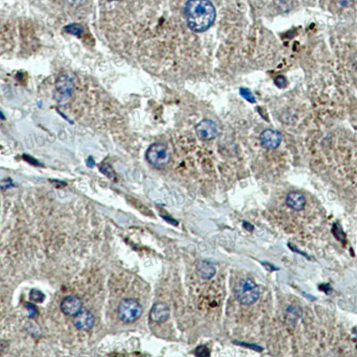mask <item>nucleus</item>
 Wrapping results in <instances>:
<instances>
[{
  "label": "nucleus",
  "mask_w": 357,
  "mask_h": 357,
  "mask_svg": "<svg viewBox=\"0 0 357 357\" xmlns=\"http://www.w3.org/2000/svg\"><path fill=\"white\" fill-rule=\"evenodd\" d=\"M185 17L193 31L203 32L215 23L216 7L210 0H189L185 6Z\"/></svg>",
  "instance_id": "f257e3e1"
},
{
  "label": "nucleus",
  "mask_w": 357,
  "mask_h": 357,
  "mask_svg": "<svg viewBox=\"0 0 357 357\" xmlns=\"http://www.w3.org/2000/svg\"><path fill=\"white\" fill-rule=\"evenodd\" d=\"M234 295L239 303L249 306L259 297V288L250 279H242L234 287Z\"/></svg>",
  "instance_id": "f03ea898"
},
{
  "label": "nucleus",
  "mask_w": 357,
  "mask_h": 357,
  "mask_svg": "<svg viewBox=\"0 0 357 357\" xmlns=\"http://www.w3.org/2000/svg\"><path fill=\"white\" fill-rule=\"evenodd\" d=\"M143 307L135 299H124L119 305L117 313L120 320L123 323H133L141 316Z\"/></svg>",
  "instance_id": "7ed1b4c3"
},
{
  "label": "nucleus",
  "mask_w": 357,
  "mask_h": 357,
  "mask_svg": "<svg viewBox=\"0 0 357 357\" xmlns=\"http://www.w3.org/2000/svg\"><path fill=\"white\" fill-rule=\"evenodd\" d=\"M147 160L155 168H164L170 160L167 148L161 143H155L149 147L146 154Z\"/></svg>",
  "instance_id": "20e7f679"
},
{
  "label": "nucleus",
  "mask_w": 357,
  "mask_h": 357,
  "mask_svg": "<svg viewBox=\"0 0 357 357\" xmlns=\"http://www.w3.org/2000/svg\"><path fill=\"white\" fill-rule=\"evenodd\" d=\"M195 132L202 140H212L218 135V128L215 121L203 120L195 126Z\"/></svg>",
  "instance_id": "39448f33"
},
{
  "label": "nucleus",
  "mask_w": 357,
  "mask_h": 357,
  "mask_svg": "<svg viewBox=\"0 0 357 357\" xmlns=\"http://www.w3.org/2000/svg\"><path fill=\"white\" fill-rule=\"evenodd\" d=\"M281 140H282V137L280 132L274 130H271V129L264 130L260 135V142L264 149H277L280 145Z\"/></svg>",
  "instance_id": "423d86ee"
},
{
  "label": "nucleus",
  "mask_w": 357,
  "mask_h": 357,
  "mask_svg": "<svg viewBox=\"0 0 357 357\" xmlns=\"http://www.w3.org/2000/svg\"><path fill=\"white\" fill-rule=\"evenodd\" d=\"M60 308L62 312L68 316L75 317L82 310V303L79 297L68 296L61 302Z\"/></svg>",
  "instance_id": "0eeeda50"
},
{
  "label": "nucleus",
  "mask_w": 357,
  "mask_h": 357,
  "mask_svg": "<svg viewBox=\"0 0 357 357\" xmlns=\"http://www.w3.org/2000/svg\"><path fill=\"white\" fill-rule=\"evenodd\" d=\"M75 327L80 330H90L94 326L95 317L91 311L82 310L74 318Z\"/></svg>",
  "instance_id": "6e6552de"
},
{
  "label": "nucleus",
  "mask_w": 357,
  "mask_h": 357,
  "mask_svg": "<svg viewBox=\"0 0 357 357\" xmlns=\"http://www.w3.org/2000/svg\"><path fill=\"white\" fill-rule=\"evenodd\" d=\"M74 88V83L68 76H62L59 78L57 84V92L58 99L59 102H65L66 99L71 96Z\"/></svg>",
  "instance_id": "1a4fd4ad"
},
{
  "label": "nucleus",
  "mask_w": 357,
  "mask_h": 357,
  "mask_svg": "<svg viewBox=\"0 0 357 357\" xmlns=\"http://www.w3.org/2000/svg\"><path fill=\"white\" fill-rule=\"evenodd\" d=\"M169 316H170L169 307H167V305L164 303H157L154 305L149 313V319L155 324H162L168 319Z\"/></svg>",
  "instance_id": "9d476101"
},
{
  "label": "nucleus",
  "mask_w": 357,
  "mask_h": 357,
  "mask_svg": "<svg viewBox=\"0 0 357 357\" xmlns=\"http://www.w3.org/2000/svg\"><path fill=\"white\" fill-rule=\"evenodd\" d=\"M287 205L290 206V208L300 211L306 206V199L302 194L297 192H290L287 195Z\"/></svg>",
  "instance_id": "9b49d317"
},
{
  "label": "nucleus",
  "mask_w": 357,
  "mask_h": 357,
  "mask_svg": "<svg viewBox=\"0 0 357 357\" xmlns=\"http://www.w3.org/2000/svg\"><path fill=\"white\" fill-rule=\"evenodd\" d=\"M216 272V267L207 261H201L198 264V273H199V276L202 277L204 279L207 280V279L212 278L215 275Z\"/></svg>",
  "instance_id": "f8f14e48"
},
{
  "label": "nucleus",
  "mask_w": 357,
  "mask_h": 357,
  "mask_svg": "<svg viewBox=\"0 0 357 357\" xmlns=\"http://www.w3.org/2000/svg\"><path fill=\"white\" fill-rule=\"evenodd\" d=\"M30 299L36 303H42L45 299L44 294L38 290H32L30 291Z\"/></svg>",
  "instance_id": "ddd939ff"
},
{
  "label": "nucleus",
  "mask_w": 357,
  "mask_h": 357,
  "mask_svg": "<svg viewBox=\"0 0 357 357\" xmlns=\"http://www.w3.org/2000/svg\"><path fill=\"white\" fill-rule=\"evenodd\" d=\"M240 94L242 96L243 98H245L246 100L250 102V103H255L256 102V98L254 97V95L251 93V91L247 88H240Z\"/></svg>",
  "instance_id": "4468645a"
},
{
  "label": "nucleus",
  "mask_w": 357,
  "mask_h": 357,
  "mask_svg": "<svg viewBox=\"0 0 357 357\" xmlns=\"http://www.w3.org/2000/svg\"><path fill=\"white\" fill-rule=\"evenodd\" d=\"M64 30H66L68 33L75 34V35H78V34L81 33V31L83 30L82 27L80 26V25H77V24H73V25H68L67 27L64 28Z\"/></svg>",
  "instance_id": "2eb2a0df"
},
{
  "label": "nucleus",
  "mask_w": 357,
  "mask_h": 357,
  "mask_svg": "<svg viewBox=\"0 0 357 357\" xmlns=\"http://www.w3.org/2000/svg\"><path fill=\"white\" fill-rule=\"evenodd\" d=\"M209 354H210V351L205 346H200L195 349V355L198 356L206 357L208 356Z\"/></svg>",
  "instance_id": "dca6fc26"
},
{
  "label": "nucleus",
  "mask_w": 357,
  "mask_h": 357,
  "mask_svg": "<svg viewBox=\"0 0 357 357\" xmlns=\"http://www.w3.org/2000/svg\"><path fill=\"white\" fill-rule=\"evenodd\" d=\"M275 83L280 88H284L288 82H287L286 78L283 77V76H279V77H277L275 79Z\"/></svg>",
  "instance_id": "f3484780"
},
{
  "label": "nucleus",
  "mask_w": 357,
  "mask_h": 357,
  "mask_svg": "<svg viewBox=\"0 0 357 357\" xmlns=\"http://www.w3.org/2000/svg\"><path fill=\"white\" fill-rule=\"evenodd\" d=\"M26 307H27L28 310L30 311V317L35 316V314H36V313H37V310H36V308L34 307V306H32V305H30V304H29V305H27Z\"/></svg>",
  "instance_id": "a211bd4d"
},
{
  "label": "nucleus",
  "mask_w": 357,
  "mask_h": 357,
  "mask_svg": "<svg viewBox=\"0 0 357 357\" xmlns=\"http://www.w3.org/2000/svg\"><path fill=\"white\" fill-rule=\"evenodd\" d=\"M355 63H356V66H357V56H356V59H355Z\"/></svg>",
  "instance_id": "6ab92c4d"
}]
</instances>
